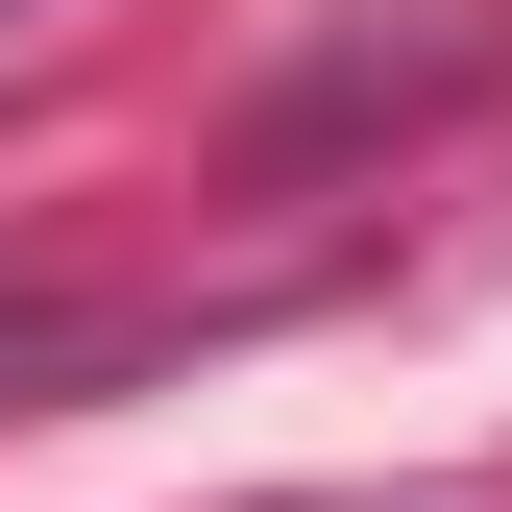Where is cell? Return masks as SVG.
<instances>
[{
	"label": "cell",
	"instance_id": "6da1fadb",
	"mask_svg": "<svg viewBox=\"0 0 512 512\" xmlns=\"http://www.w3.org/2000/svg\"><path fill=\"white\" fill-rule=\"evenodd\" d=\"M0 25H25V0H0Z\"/></svg>",
	"mask_w": 512,
	"mask_h": 512
}]
</instances>
